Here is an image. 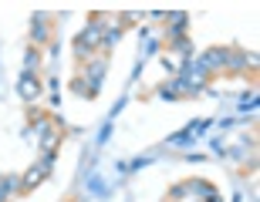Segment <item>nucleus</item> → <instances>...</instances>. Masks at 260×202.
<instances>
[{
  "mask_svg": "<svg viewBox=\"0 0 260 202\" xmlns=\"http://www.w3.org/2000/svg\"><path fill=\"white\" fill-rule=\"evenodd\" d=\"M102 24H105V17H95L85 30H81V37L75 41V54H78V58H85L91 48H98V44H102Z\"/></svg>",
  "mask_w": 260,
  "mask_h": 202,
  "instance_id": "nucleus-1",
  "label": "nucleus"
},
{
  "mask_svg": "<svg viewBox=\"0 0 260 202\" xmlns=\"http://www.w3.org/2000/svg\"><path fill=\"white\" fill-rule=\"evenodd\" d=\"M200 64L206 67V74H213V71H220V67H226V64H230V51L213 48V51H206V54L200 58Z\"/></svg>",
  "mask_w": 260,
  "mask_h": 202,
  "instance_id": "nucleus-2",
  "label": "nucleus"
},
{
  "mask_svg": "<svg viewBox=\"0 0 260 202\" xmlns=\"http://www.w3.org/2000/svg\"><path fill=\"white\" fill-rule=\"evenodd\" d=\"M17 91H20V98H24V101H34V98L41 95V81H38V74H20Z\"/></svg>",
  "mask_w": 260,
  "mask_h": 202,
  "instance_id": "nucleus-3",
  "label": "nucleus"
},
{
  "mask_svg": "<svg viewBox=\"0 0 260 202\" xmlns=\"http://www.w3.org/2000/svg\"><path fill=\"white\" fill-rule=\"evenodd\" d=\"M30 37H34V44H41V41L51 37V34H48V17H44V14L34 17V24H30Z\"/></svg>",
  "mask_w": 260,
  "mask_h": 202,
  "instance_id": "nucleus-4",
  "label": "nucleus"
},
{
  "mask_svg": "<svg viewBox=\"0 0 260 202\" xmlns=\"http://www.w3.org/2000/svg\"><path fill=\"white\" fill-rule=\"evenodd\" d=\"M105 67H108V61H105V58H98L95 64L88 67V85L95 88V91H98V85H102V77H105Z\"/></svg>",
  "mask_w": 260,
  "mask_h": 202,
  "instance_id": "nucleus-5",
  "label": "nucleus"
},
{
  "mask_svg": "<svg viewBox=\"0 0 260 202\" xmlns=\"http://www.w3.org/2000/svg\"><path fill=\"white\" fill-rule=\"evenodd\" d=\"M58 142H61L58 128H48V132H41V148H44V155H48V152H58Z\"/></svg>",
  "mask_w": 260,
  "mask_h": 202,
  "instance_id": "nucleus-6",
  "label": "nucleus"
},
{
  "mask_svg": "<svg viewBox=\"0 0 260 202\" xmlns=\"http://www.w3.org/2000/svg\"><path fill=\"white\" fill-rule=\"evenodd\" d=\"M44 175H48V172H44L41 165H34V169H30V172L24 175V182H20V192H30V189H34V185H38L41 179H44Z\"/></svg>",
  "mask_w": 260,
  "mask_h": 202,
  "instance_id": "nucleus-7",
  "label": "nucleus"
},
{
  "mask_svg": "<svg viewBox=\"0 0 260 202\" xmlns=\"http://www.w3.org/2000/svg\"><path fill=\"white\" fill-rule=\"evenodd\" d=\"M38 67H41V54L38 51H27L24 54V74H38Z\"/></svg>",
  "mask_w": 260,
  "mask_h": 202,
  "instance_id": "nucleus-8",
  "label": "nucleus"
}]
</instances>
